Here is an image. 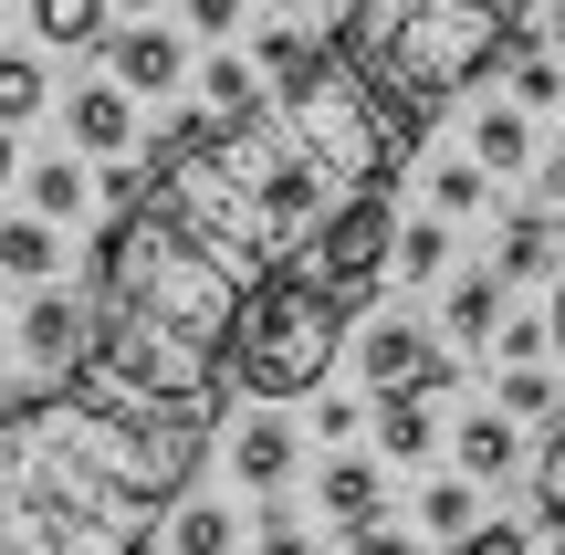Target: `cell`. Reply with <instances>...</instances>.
Masks as SVG:
<instances>
[{"mask_svg":"<svg viewBox=\"0 0 565 555\" xmlns=\"http://www.w3.org/2000/svg\"><path fill=\"white\" fill-rule=\"evenodd\" d=\"M324 53H335V42H315L303 21H263V32H252V63H263V84H273V95H282V84H303Z\"/></svg>","mask_w":565,"mask_h":555,"instance_id":"cell-20","label":"cell"},{"mask_svg":"<svg viewBox=\"0 0 565 555\" xmlns=\"http://www.w3.org/2000/svg\"><path fill=\"white\" fill-rule=\"evenodd\" d=\"M419 524H429V535H450V545H461L471 524H482V482H471V472L429 482V493H419Z\"/></svg>","mask_w":565,"mask_h":555,"instance_id":"cell-26","label":"cell"},{"mask_svg":"<svg viewBox=\"0 0 565 555\" xmlns=\"http://www.w3.org/2000/svg\"><path fill=\"white\" fill-rule=\"evenodd\" d=\"M356 419H366L356 398H324V409H315V430H324V440H356Z\"/></svg>","mask_w":565,"mask_h":555,"instance_id":"cell-36","label":"cell"},{"mask_svg":"<svg viewBox=\"0 0 565 555\" xmlns=\"http://www.w3.org/2000/svg\"><path fill=\"white\" fill-rule=\"evenodd\" d=\"M335 53L398 105L408 126H429L461 84H482L513 53V0H345Z\"/></svg>","mask_w":565,"mask_h":555,"instance_id":"cell-4","label":"cell"},{"mask_svg":"<svg viewBox=\"0 0 565 555\" xmlns=\"http://www.w3.org/2000/svg\"><path fill=\"white\" fill-rule=\"evenodd\" d=\"M294 263L315 273L335 305H366V293L387 284V263H398V210H387V189H356V200H335Z\"/></svg>","mask_w":565,"mask_h":555,"instance_id":"cell-6","label":"cell"},{"mask_svg":"<svg viewBox=\"0 0 565 555\" xmlns=\"http://www.w3.org/2000/svg\"><path fill=\"white\" fill-rule=\"evenodd\" d=\"M242 293H252V273L221 263L168 200L105 210V231H95V356L84 367L126 377L147 398H179V409H221Z\"/></svg>","mask_w":565,"mask_h":555,"instance_id":"cell-2","label":"cell"},{"mask_svg":"<svg viewBox=\"0 0 565 555\" xmlns=\"http://www.w3.org/2000/svg\"><path fill=\"white\" fill-rule=\"evenodd\" d=\"M116 11H137V21H147V11H158V0H116Z\"/></svg>","mask_w":565,"mask_h":555,"instance_id":"cell-42","label":"cell"},{"mask_svg":"<svg viewBox=\"0 0 565 555\" xmlns=\"http://www.w3.org/2000/svg\"><path fill=\"white\" fill-rule=\"evenodd\" d=\"M158 535H168V555H242V514H231V503H189V493H179Z\"/></svg>","mask_w":565,"mask_h":555,"instance_id":"cell-15","label":"cell"},{"mask_svg":"<svg viewBox=\"0 0 565 555\" xmlns=\"http://www.w3.org/2000/svg\"><path fill=\"white\" fill-rule=\"evenodd\" d=\"M471 158H482L492 179L534 168V116H524V105H482V116H471Z\"/></svg>","mask_w":565,"mask_h":555,"instance_id":"cell-19","label":"cell"},{"mask_svg":"<svg viewBox=\"0 0 565 555\" xmlns=\"http://www.w3.org/2000/svg\"><path fill=\"white\" fill-rule=\"evenodd\" d=\"M315 11H324V32H335V21H345V0H315Z\"/></svg>","mask_w":565,"mask_h":555,"instance_id":"cell-41","label":"cell"},{"mask_svg":"<svg viewBox=\"0 0 565 555\" xmlns=\"http://www.w3.org/2000/svg\"><path fill=\"white\" fill-rule=\"evenodd\" d=\"M63 126H74V147H84V158H126V147H137V95L105 74V84H84V95L63 105Z\"/></svg>","mask_w":565,"mask_h":555,"instance_id":"cell-10","label":"cell"},{"mask_svg":"<svg viewBox=\"0 0 565 555\" xmlns=\"http://www.w3.org/2000/svg\"><path fill=\"white\" fill-rule=\"evenodd\" d=\"M534 514L565 524V419L545 430V451H534Z\"/></svg>","mask_w":565,"mask_h":555,"instance_id":"cell-29","label":"cell"},{"mask_svg":"<svg viewBox=\"0 0 565 555\" xmlns=\"http://www.w3.org/2000/svg\"><path fill=\"white\" fill-rule=\"evenodd\" d=\"M179 11H189V32H200V42H231V32H242V0H179Z\"/></svg>","mask_w":565,"mask_h":555,"instance_id":"cell-32","label":"cell"},{"mask_svg":"<svg viewBox=\"0 0 565 555\" xmlns=\"http://www.w3.org/2000/svg\"><path fill=\"white\" fill-rule=\"evenodd\" d=\"M231 472H242L252 493H282V482H294V419L282 409L242 419V430H231Z\"/></svg>","mask_w":565,"mask_h":555,"instance_id":"cell-13","label":"cell"},{"mask_svg":"<svg viewBox=\"0 0 565 555\" xmlns=\"http://www.w3.org/2000/svg\"><path fill=\"white\" fill-rule=\"evenodd\" d=\"M450 461H461L471 482H503L513 461H524V440H513V409H471L461 430H450Z\"/></svg>","mask_w":565,"mask_h":555,"instance_id":"cell-14","label":"cell"},{"mask_svg":"<svg viewBox=\"0 0 565 555\" xmlns=\"http://www.w3.org/2000/svg\"><path fill=\"white\" fill-rule=\"evenodd\" d=\"M387 273H408V284H440L450 273V221L429 210V221H398V263Z\"/></svg>","mask_w":565,"mask_h":555,"instance_id":"cell-28","label":"cell"},{"mask_svg":"<svg viewBox=\"0 0 565 555\" xmlns=\"http://www.w3.org/2000/svg\"><path fill=\"white\" fill-rule=\"evenodd\" d=\"M345 555H419V545H408L398 524H356V535H345Z\"/></svg>","mask_w":565,"mask_h":555,"instance_id":"cell-34","label":"cell"},{"mask_svg":"<svg viewBox=\"0 0 565 555\" xmlns=\"http://www.w3.org/2000/svg\"><path fill=\"white\" fill-rule=\"evenodd\" d=\"M450 555H534L524 535H513V524H471V535L461 545H450Z\"/></svg>","mask_w":565,"mask_h":555,"instance_id":"cell-33","label":"cell"},{"mask_svg":"<svg viewBox=\"0 0 565 555\" xmlns=\"http://www.w3.org/2000/svg\"><path fill=\"white\" fill-rule=\"evenodd\" d=\"M545 335H555V356H565V284H555V305H545Z\"/></svg>","mask_w":565,"mask_h":555,"instance_id":"cell-40","label":"cell"},{"mask_svg":"<svg viewBox=\"0 0 565 555\" xmlns=\"http://www.w3.org/2000/svg\"><path fill=\"white\" fill-rule=\"evenodd\" d=\"M492 346H503V367H534V356H555V335L534 314H513V325H492Z\"/></svg>","mask_w":565,"mask_h":555,"instance_id":"cell-31","label":"cell"},{"mask_svg":"<svg viewBox=\"0 0 565 555\" xmlns=\"http://www.w3.org/2000/svg\"><path fill=\"white\" fill-rule=\"evenodd\" d=\"M545 53L565 63V0H555V11H545Z\"/></svg>","mask_w":565,"mask_h":555,"instance_id":"cell-39","label":"cell"},{"mask_svg":"<svg viewBox=\"0 0 565 555\" xmlns=\"http://www.w3.org/2000/svg\"><path fill=\"white\" fill-rule=\"evenodd\" d=\"M105 53H116L126 95H179L189 84V42L168 32V21H126V32H105Z\"/></svg>","mask_w":565,"mask_h":555,"instance_id":"cell-9","label":"cell"},{"mask_svg":"<svg viewBox=\"0 0 565 555\" xmlns=\"http://www.w3.org/2000/svg\"><path fill=\"white\" fill-rule=\"evenodd\" d=\"M200 105H210V116H263L273 84H263V63H252V53H210L200 63Z\"/></svg>","mask_w":565,"mask_h":555,"instance_id":"cell-18","label":"cell"},{"mask_svg":"<svg viewBox=\"0 0 565 555\" xmlns=\"http://www.w3.org/2000/svg\"><path fill=\"white\" fill-rule=\"evenodd\" d=\"M315 503H324V524H387V482H377V461H356V451H335L324 461V482H315Z\"/></svg>","mask_w":565,"mask_h":555,"instance_id":"cell-11","label":"cell"},{"mask_svg":"<svg viewBox=\"0 0 565 555\" xmlns=\"http://www.w3.org/2000/svg\"><path fill=\"white\" fill-rule=\"evenodd\" d=\"M21 367H32V388H63V377L95 356V293H63V284H32V314L11 325Z\"/></svg>","mask_w":565,"mask_h":555,"instance_id":"cell-7","label":"cell"},{"mask_svg":"<svg viewBox=\"0 0 565 555\" xmlns=\"http://www.w3.org/2000/svg\"><path fill=\"white\" fill-rule=\"evenodd\" d=\"M84 200H95V168L84 158H32V210L42 221H74Z\"/></svg>","mask_w":565,"mask_h":555,"instance_id":"cell-24","label":"cell"},{"mask_svg":"<svg viewBox=\"0 0 565 555\" xmlns=\"http://www.w3.org/2000/svg\"><path fill=\"white\" fill-rule=\"evenodd\" d=\"M492 398H503L513 419H545V409H555V377H545V356H534V367H503V388H492Z\"/></svg>","mask_w":565,"mask_h":555,"instance_id":"cell-30","label":"cell"},{"mask_svg":"<svg viewBox=\"0 0 565 555\" xmlns=\"http://www.w3.org/2000/svg\"><path fill=\"white\" fill-rule=\"evenodd\" d=\"M503 74H513V105H524V116H545V105H565V63L545 53V42H524V32H513Z\"/></svg>","mask_w":565,"mask_h":555,"instance_id":"cell-23","label":"cell"},{"mask_svg":"<svg viewBox=\"0 0 565 555\" xmlns=\"http://www.w3.org/2000/svg\"><path fill=\"white\" fill-rule=\"evenodd\" d=\"M482 200H492V168L482 158H440V168H429V210H440V221H471Z\"/></svg>","mask_w":565,"mask_h":555,"instance_id":"cell-27","label":"cell"},{"mask_svg":"<svg viewBox=\"0 0 565 555\" xmlns=\"http://www.w3.org/2000/svg\"><path fill=\"white\" fill-rule=\"evenodd\" d=\"M545 200L565 210V147H555V158H545Z\"/></svg>","mask_w":565,"mask_h":555,"instance_id":"cell-38","label":"cell"},{"mask_svg":"<svg viewBox=\"0 0 565 555\" xmlns=\"http://www.w3.org/2000/svg\"><path fill=\"white\" fill-rule=\"evenodd\" d=\"M356 367H366V388H429V398L461 388V356L429 325H408V314H377V325L356 335Z\"/></svg>","mask_w":565,"mask_h":555,"instance_id":"cell-8","label":"cell"},{"mask_svg":"<svg viewBox=\"0 0 565 555\" xmlns=\"http://www.w3.org/2000/svg\"><path fill=\"white\" fill-rule=\"evenodd\" d=\"M42 105H53V74H42L32 53H11V42H0V126H32Z\"/></svg>","mask_w":565,"mask_h":555,"instance_id":"cell-25","label":"cell"},{"mask_svg":"<svg viewBox=\"0 0 565 555\" xmlns=\"http://www.w3.org/2000/svg\"><path fill=\"white\" fill-rule=\"evenodd\" d=\"M440 314H450V346H482V335L503 325V273H492V263H482V273H461Z\"/></svg>","mask_w":565,"mask_h":555,"instance_id":"cell-21","label":"cell"},{"mask_svg":"<svg viewBox=\"0 0 565 555\" xmlns=\"http://www.w3.org/2000/svg\"><path fill=\"white\" fill-rule=\"evenodd\" d=\"M0 356H11V325H0Z\"/></svg>","mask_w":565,"mask_h":555,"instance_id":"cell-45","label":"cell"},{"mask_svg":"<svg viewBox=\"0 0 565 555\" xmlns=\"http://www.w3.org/2000/svg\"><path fill=\"white\" fill-rule=\"evenodd\" d=\"M555 252H565V210H555Z\"/></svg>","mask_w":565,"mask_h":555,"instance_id":"cell-43","label":"cell"},{"mask_svg":"<svg viewBox=\"0 0 565 555\" xmlns=\"http://www.w3.org/2000/svg\"><path fill=\"white\" fill-rule=\"evenodd\" d=\"M377 451L387 461H429L440 451V398L429 388H377Z\"/></svg>","mask_w":565,"mask_h":555,"instance_id":"cell-12","label":"cell"},{"mask_svg":"<svg viewBox=\"0 0 565 555\" xmlns=\"http://www.w3.org/2000/svg\"><path fill=\"white\" fill-rule=\"evenodd\" d=\"M11 179H21V147H11V126H0V200H11Z\"/></svg>","mask_w":565,"mask_h":555,"instance_id":"cell-37","label":"cell"},{"mask_svg":"<svg viewBox=\"0 0 565 555\" xmlns=\"http://www.w3.org/2000/svg\"><path fill=\"white\" fill-rule=\"evenodd\" d=\"M252 555H315V545H303V524H282V514H263V535H252Z\"/></svg>","mask_w":565,"mask_h":555,"instance_id":"cell-35","label":"cell"},{"mask_svg":"<svg viewBox=\"0 0 565 555\" xmlns=\"http://www.w3.org/2000/svg\"><path fill=\"white\" fill-rule=\"evenodd\" d=\"M147 200H168L221 263L282 273L345 189L303 158V137L282 126V105H263V116H210V105H200V116H179L158 137V179H147Z\"/></svg>","mask_w":565,"mask_h":555,"instance_id":"cell-3","label":"cell"},{"mask_svg":"<svg viewBox=\"0 0 565 555\" xmlns=\"http://www.w3.org/2000/svg\"><path fill=\"white\" fill-rule=\"evenodd\" d=\"M105 32H116V0H32V42L53 53H95Z\"/></svg>","mask_w":565,"mask_h":555,"instance_id":"cell-16","label":"cell"},{"mask_svg":"<svg viewBox=\"0 0 565 555\" xmlns=\"http://www.w3.org/2000/svg\"><path fill=\"white\" fill-rule=\"evenodd\" d=\"M345 314L356 305H335L303 263L252 273L242 325H231V377H242L252 398H273V409L282 398H315L324 377H335V356H345Z\"/></svg>","mask_w":565,"mask_h":555,"instance_id":"cell-5","label":"cell"},{"mask_svg":"<svg viewBox=\"0 0 565 555\" xmlns=\"http://www.w3.org/2000/svg\"><path fill=\"white\" fill-rule=\"evenodd\" d=\"M210 430L221 409L147 398L105 367L21 398L0 419V555H147Z\"/></svg>","mask_w":565,"mask_h":555,"instance_id":"cell-1","label":"cell"},{"mask_svg":"<svg viewBox=\"0 0 565 555\" xmlns=\"http://www.w3.org/2000/svg\"><path fill=\"white\" fill-rule=\"evenodd\" d=\"M0 273H11V284H53V273H63V231L42 221V210L0 221Z\"/></svg>","mask_w":565,"mask_h":555,"instance_id":"cell-17","label":"cell"},{"mask_svg":"<svg viewBox=\"0 0 565 555\" xmlns=\"http://www.w3.org/2000/svg\"><path fill=\"white\" fill-rule=\"evenodd\" d=\"M545 263H555V210H513V221H503V252H492V273H503V284H534Z\"/></svg>","mask_w":565,"mask_h":555,"instance_id":"cell-22","label":"cell"},{"mask_svg":"<svg viewBox=\"0 0 565 555\" xmlns=\"http://www.w3.org/2000/svg\"><path fill=\"white\" fill-rule=\"evenodd\" d=\"M545 555H565V524H555V545H545Z\"/></svg>","mask_w":565,"mask_h":555,"instance_id":"cell-44","label":"cell"}]
</instances>
